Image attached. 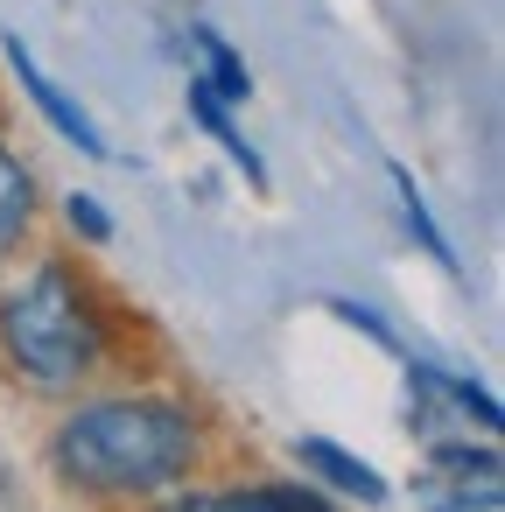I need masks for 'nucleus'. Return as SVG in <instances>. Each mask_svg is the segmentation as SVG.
<instances>
[{"instance_id": "nucleus-1", "label": "nucleus", "mask_w": 505, "mask_h": 512, "mask_svg": "<svg viewBox=\"0 0 505 512\" xmlns=\"http://www.w3.org/2000/svg\"><path fill=\"white\" fill-rule=\"evenodd\" d=\"M211 463V421L190 393L169 386H113L78 393L50 428V470L64 491L99 505H148Z\"/></svg>"}, {"instance_id": "nucleus-2", "label": "nucleus", "mask_w": 505, "mask_h": 512, "mask_svg": "<svg viewBox=\"0 0 505 512\" xmlns=\"http://www.w3.org/2000/svg\"><path fill=\"white\" fill-rule=\"evenodd\" d=\"M113 344V302L78 260L36 253L0 281V365L29 393H85L113 365Z\"/></svg>"}, {"instance_id": "nucleus-3", "label": "nucleus", "mask_w": 505, "mask_h": 512, "mask_svg": "<svg viewBox=\"0 0 505 512\" xmlns=\"http://www.w3.org/2000/svg\"><path fill=\"white\" fill-rule=\"evenodd\" d=\"M414 505L421 512H498L505 505V463L491 435H442L428 442L414 470Z\"/></svg>"}, {"instance_id": "nucleus-4", "label": "nucleus", "mask_w": 505, "mask_h": 512, "mask_svg": "<svg viewBox=\"0 0 505 512\" xmlns=\"http://www.w3.org/2000/svg\"><path fill=\"white\" fill-rule=\"evenodd\" d=\"M407 407H414V428L428 435V442H442V435H498L505 428V407L477 386V379H463V372H449V365H428V358H407Z\"/></svg>"}, {"instance_id": "nucleus-5", "label": "nucleus", "mask_w": 505, "mask_h": 512, "mask_svg": "<svg viewBox=\"0 0 505 512\" xmlns=\"http://www.w3.org/2000/svg\"><path fill=\"white\" fill-rule=\"evenodd\" d=\"M134 512H330L316 484H176Z\"/></svg>"}, {"instance_id": "nucleus-6", "label": "nucleus", "mask_w": 505, "mask_h": 512, "mask_svg": "<svg viewBox=\"0 0 505 512\" xmlns=\"http://www.w3.org/2000/svg\"><path fill=\"white\" fill-rule=\"evenodd\" d=\"M0 50H8V71H15V85L36 99V113H43V120H50V127H57V134L78 148V155L106 162V134H99V127H92V113H85V106H78V99H71V92H64V85H57L43 64H36V57H29V43H22V36H8Z\"/></svg>"}, {"instance_id": "nucleus-7", "label": "nucleus", "mask_w": 505, "mask_h": 512, "mask_svg": "<svg viewBox=\"0 0 505 512\" xmlns=\"http://www.w3.org/2000/svg\"><path fill=\"white\" fill-rule=\"evenodd\" d=\"M295 463H302V484L337 491V498H351V505H386V498H393V484L379 477V463H365L358 449H344V442H330V435H295Z\"/></svg>"}, {"instance_id": "nucleus-8", "label": "nucleus", "mask_w": 505, "mask_h": 512, "mask_svg": "<svg viewBox=\"0 0 505 512\" xmlns=\"http://www.w3.org/2000/svg\"><path fill=\"white\" fill-rule=\"evenodd\" d=\"M36 211H43V190H36V169L0 141V267H15L29 232H36Z\"/></svg>"}, {"instance_id": "nucleus-9", "label": "nucleus", "mask_w": 505, "mask_h": 512, "mask_svg": "<svg viewBox=\"0 0 505 512\" xmlns=\"http://www.w3.org/2000/svg\"><path fill=\"white\" fill-rule=\"evenodd\" d=\"M190 120H197V127H204V134H211V141L225 148V162H232V169H239V176H246L253 190H267V162H260V148H253V141L239 134L232 106H225V99H211V92H204L197 78H190Z\"/></svg>"}, {"instance_id": "nucleus-10", "label": "nucleus", "mask_w": 505, "mask_h": 512, "mask_svg": "<svg viewBox=\"0 0 505 512\" xmlns=\"http://www.w3.org/2000/svg\"><path fill=\"white\" fill-rule=\"evenodd\" d=\"M190 43H197V57H204L197 85H204L211 99H225V106H246V99H253V71H246V57H239L218 29H190Z\"/></svg>"}, {"instance_id": "nucleus-11", "label": "nucleus", "mask_w": 505, "mask_h": 512, "mask_svg": "<svg viewBox=\"0 0 505 512\" xmlns=\"http://www.w3.org/2000/svg\"><path fill=\"white\" fill-rule=\"evenodd\" d=\"M386 183H393V197H400V225L421 239V253L435 260V267H449L456 274V253H449V232L435 225V211H428V197H421V183L400 169V162H386Z\"/></svg>"}, {"instance_id": "nucleus-12", "label": "nucleus", "mask_w": 505, "mask_h": 512, "mask_svg": "<svg viewBox=\"0 0 505 512\" xmlns=\"http://www.w3.org/2000/svg\"><path fill=\"white\" fill-rule=\"evenodd\" d=\"M64 225L78 232V246H113V211H106L92 190H71V197H64Z\"/></svg>"}]
</instances>
